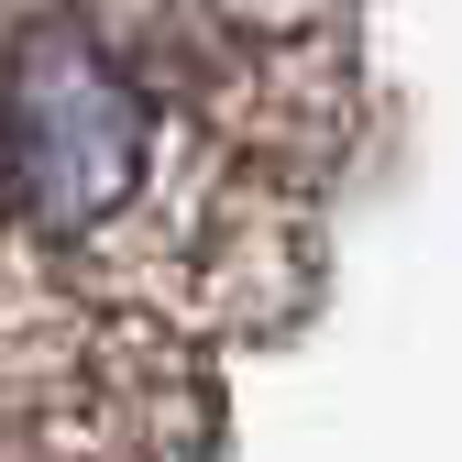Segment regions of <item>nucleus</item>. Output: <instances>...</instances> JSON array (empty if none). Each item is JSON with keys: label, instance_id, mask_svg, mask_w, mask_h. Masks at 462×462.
Segmentation results:
<instances>
[{"label": "nucleus", "instance_id": "1", "mask_svg": "<svg viewBox=\"0 0 462 462\" xmlns=\"http://www.w3.org/2000/svg\"><path fill=\"white\" fill-rule=\"evenodd\" d=\"M133 88L110 78V55L88 33H33L23 44V199L44 231H88L99 209H122L133 188Z\"/></svg>", "mask_w": 462, "mask_h": 462}]
</instances>
